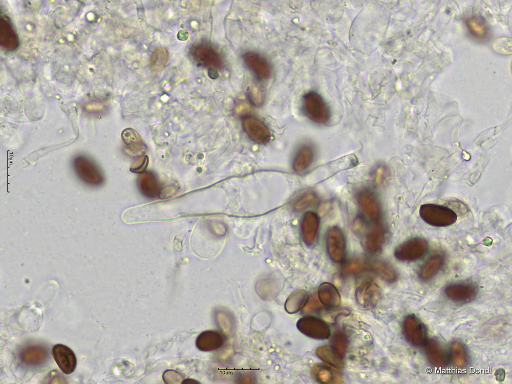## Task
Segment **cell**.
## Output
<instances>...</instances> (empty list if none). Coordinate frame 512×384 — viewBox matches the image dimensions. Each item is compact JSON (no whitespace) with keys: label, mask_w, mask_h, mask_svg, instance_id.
<instances>
[{"label":"cell","mask_w":512,"mask_h":384,"mask_svg":"<svg viewBox=\"0 0 512 384\" xmlns=\"http://www.w3.org/2000/svg\"><path fill=\"white\" fill-rule=\"evenodd\" d=\"M148 164V157L147 156H143L132 164L130 170L135 173H143L147 168Z\"/></svg>","instance_id":"4dcf8cb0"},{"label":"cell","mask_w":512,"mask_h":384,"mask_svg":"<svg viewBox=\"0 0 512 384\" xmlns=\"http://www.w3.org/2000/svg\"><path fill=\"white\" fill-rule=\"evenodd\" d=\"M138 184L141 191L145 196L154 197L159 194V186L153 174L146 173L139 178Z\"/></svg>","instance_id":"d4e9b609"},{"label":"cell","mask_w":512,"mask_h":384,"mask_svg":"<svg viewBox=\"0 0 512 384\" xmlns=\"http://www.w3.org/2000/svg\"><path fill=\"white\" fill-rule=\"evenodd\" d=\"M359 206L362 214L369 220L377 222L380 215V207L377 198L370 190H361L358 195Z\"/></svg>","instance_id":"7c38bea8"},{"label":"cell","mask_w":512,"mask_h":384,"mask_svg":"<svg viewBox=\"0 0 512 384\" xmlns=\"http://www.w3.org/2000/svg\"><path fill=\"white\" fill-rule=\"evenodd\" d=\"M318 297L321 303L328 308H335L341 303V297L337 289L333 284L324 282L318 287Z\"/></svg>","instance_id":"9a60e30c"},{"label":"cell","mask_w":512,"mask_h":384,"mask_svg":"<svg viewBox=\"0 0 512 384\" xmlns=\"http://www.w3.org/2000/svg\"><path fill=\"white\" fill-rule=\"evenodd\" d=\"M21 359L26 365L38 366L47 357V351L42 347L33 346L25 348L21 353Z\"/></svg>","instance_id":"7402d4cb"},{"label":"cell","mask_w":512,"mask_h":384,"mask_svg":"<svg viewBox=\"0 0 512 384\" xmlns=\"http://www.w3.org/2000/svg\"><path fill=\"white\" fill-rule=\"evenodd\" d=\"M75 172L79 179L86 184L96 186L103 182L102 174L97 165L87 157L80 155L73 161Z\"/></svg>","instance_id":"277c9868"},{"label":"cell","mask_w":512,"mask_h":384,"mask_svg":"<svg viewBox=\"0 0 512 384\" xmlns=\"http://www.w3.org/2000/svg\"><path fill=\"white\" fill-rule=\"evenodd\" d=\"M309 301L307 293L303 290L292 293L285 303V309L289 314H294L305 307Z\"/></svg>","instance_id":"603a6c76"},{"label":"cell","mask_w":512,"mask_h":384,"mask_svg":"<svg viewBox=\"0 0 512 384\" xmlns=\"http://www.w3.org/2000/svg\"><path fill=\"white\" fill-rule=\"evenodd\" d=\"M314 158V151L309 145L302 146L297 151L292 163L293 169L297 173L306 170L312 163Z\"/></svg>","instance_id":"ffe728a7"},{"label":"cell","mask_w":512,"mask_h":384,"mask_svg":"<svg viewBox=\"0 0 512 384\" xmlns=\"http://www.w3.org/2000/svg\"><path fill=\"white\" fill-rule=\"evenodd\" d=\"M53 357L60 369L66 374L72 373L76 369L77 359L73 351L61 344L55 345L52 350Z\"/></svg>","instance_id":"9c48e42d"},{"label":"cell","mask_w":512,"mask_h":384,"mask_svg":"<svg viewBox=\"0 0 512 384\" xmlns=\"http://www.w3.org/2000/svg\"><path fill=\"white\" fill-rule=\"evenodd\" d=\"M317 196L315 193L307 191L300 195L294 202V206L297 210L307 208L316 203Z\"/></svg>","instance_id":"4316f807"},{"label":"cell","mask_w":512,"mask_h":384,"mask_svg":"<svg viewBox=\"0 0 512 384\" xmlns=\"http://www.w3.org/2000/svg\"><path fill=\"white\" fill-rule=\"evenodd\" d=\"M369 269L368 262L362 259H353L347 263L343 271L346 274L359 273Z\"/></svg>","instance_id":"83f0119b"},{"label":"cell","mask_w":512,"mask_h":384,"mask_svg":"<svg viewBox=\"0 0 512 384\" xmlns=\"http://www.w3.org/2000/svg\"><path fill=\"white\" fill-rule=\"evenodd\" d=\"M429 249L428 242L423 238L415 237L399 245L395 249V257L399 261H417L424 256Z\"/></svg>","instance_id":"3957f363"},{"label":"cell","mask_w":512,"mask_h":384,"mask_svg":"<svg viewBox=\"0 0 512 384\" xmlns=\"http://www.w3.org/2000/svg\"><path fill=\"white\" fill-rule=\"evenodd\" d=\"M121 138L126 148L130 153H133V155L139 156L144 153L145 146L134 129L131 127L124 129L121 133Z\"/></svg>","instance_id":"ac0fdd59"},{"label":"cell","mask_w":512,"mask_h":384,"mask_svg":"<svg viewBox=\"0 0 512 384\" xmlns=\"http://www.w3.org/2000/svg\"><path fill=\"white\" fill-rule=\"evenodd\" d=\"M303 109L306 115L318 123H325L330 116V109L322 97L315 92H309L303 98Z\"/></svg>","instance_id":"7a4b0ae2"},{"label":"cell","mask_w":512,"mask_h":384,"mask_svg":"<svg viewBox=\"0 0 512 384\" xmlns=\"http://www.w3.org/2000/svg\"><path fill=\"white\" fill-rule=\"evenodd\" d=\"M445 262V255L437 252L431 255L422 265L420 276L423 279L431 278L442 267Z\"/></svg>","instance_id":"44dd1931"},{"label":"cell","mask_w":512,"mask_h":384,"mask_svg":"<svg viewBox=\"0 0 512 384\" xmlns=\"http://www.w3.org/2000/svg\"><path fill=\"white\" fill-rule=\"evenodd\" d=\"M315 353L324 362L336 369L342 370L345 367V362L341 354L333 347L321 346L316 349Z\"/></svg>","instance_id":"e0dca14e"},{"label":"cell","mask_w":512,"mask_h":384,"mask_svg":"<svg viewBox=\"0 0 512 384\" xmlns=\"http://www.w3.org/2000/svg\"><path fill=\"white\" fill-rule=\"evenodd\" d=\"M385 239V231L381 225L374 223L367 232L365 244L367 250L371 253L378 251L382 247Z\"/></svg>","instance_id":"d6986e66"},{"label":"cell","mask_w":512,"mask_h":384,"mask_svg":"<svg viewBox=\"0 0 512 384\" xmlns=\"http://www.w3.org/2000/svg\"><path fill=\"white\" fill-rule=\"evenodd\" d=\"M326 245L330 259L335 263L342 262L346 255V242L344 233L337 226L329 229L326 233Z\"/></svg>","instance_id":"8992f818"},{"label":"cell","mask_w":512,"mask_h":384,"mask_svg":"<svg viewBox=\"0 0 512 384\" xmlns=\"http://www.w3.org/2000/svg\"><path fill=\"white\" fill-rule=\"evenodd\" d=\"M419 215L426 224L437 227L452 225L457 220L456 213L449 207L432 203L422 205Z\"/></svg>","instance_id":"6da1fadb"},{"label":"cell","mask_w":512,"mask_h":384,"mask_svg":"<svg viewBox=\"0 0 512 384\" xmlns=\"http://www.w3.org/2000/svg\"><path fill=\"white\" fill-rule=\"evenodd\" d=\"M194 59L199 64L209 67V69H219L223 65L221 54L211 45L200 43L195 46L193 50Z\"/></svg>","instance_id":"52a82bcc"},{"label":"cell","mask_w":512,"mask_h":384,"mask_svg":"<svg viewBox=\"0 0 512 384\" xmlns=\"http://www.w3.org/2000/svg\"><path fill=\"white\" fill-rule=\"evenodd\" d=\"M244 62L255 76L260 80L267 79L271 74V67L267 60L259 53L248 52L243 56Z\"/></svg>","instance_id":"8fae6325"},{"label":"cell","mask_w":512,"mask_h":384,"mask_svg":"<svg viewBox=\"0 0 512 384\" xmlns=\"http://www.w3.org/2000/svg\"><path fill=\"white\" fill-rule=\"evenodd\" d=\"M319 220L315 212H306L302 221L301 229L302 236L305 242L313 244L316 241L318 231Z\"/></svg>","instance_id":"5bb4252c"},{"label":"cell","mask_w":512,"mask_h":384,"mask_svg":"<svg viewBox=\"0 0 512 384\" xmlns=\"http://www.w3.org/2000/svg\"><path fill=\"white\" fill-rule=\"evenodd\" d=\"M369 269L389 282L394 281L397 278V273L394 268L383 260H377L369 262Z\"/></svg>","instance_id":"cb8c5ba5"},{"label":"cell","mask_w":512,"mask_h":384,"mask_svg":"<svg viewBox=\"0 0 512 384\" xmlns=\"http://www.w3.org/2000/svg\"><path fill=\"white\" fill-rule=\"evenodd\" d=\"M346 335L340 331H336L332 337L333 347L341 354L344 353L347 347Z\"/></svg>","instance_id":"f546056e"},{"label":"cell","mask_w":512,"mask_h":384,"mask_svg":"<svg viewBox=\"0 0 512 384\" xmlns=\"http://www.w3.org/2000/svg\"><path fill=\"white\" fill-rule=\"evenodd\" d=\"M355 296L359 304L366 308L371 309L379 301L381 296V289L374 281L368 280L358 287Z\"/></svg>","instance_id":"ba28073f"},{"label":"cell","mask_w":512,"mask_h":384,"mask_svg":"<svg viewBox=\"0 0 512 384\" xmlns=\"http://www.w3.org/2000/svg\"><path fill=\"white\" fill-rule=\"evenodd\" d=\"M242 125L245 133L253 141L264 144L269 140L270 133L268 129L255 117L245 116L243 119Z\"/></svg>","instance_id":"30bf717a"},{"label":"cell","mask_w":512,"mask_h":384,"mask_svg":"<svg viewBox=\"0 0 512 384\" xmlns=\"http://www.w3.org/2000/svg\"><path fill=\"white\" fill-rule=\"evenodd\" d=\"M493 50L502 55L511 54V38L502 37L496 39L492 44Z\"/></svg>","instance_id":"f1b7e54d"},{"label":"cell","mask_w":512,"mask_h":384,"mask_svg":"<svg viewBox=\"0 0 512 384\" xmlns=\"http://www.w3.org/2000/svg\"><path fill=\"white\" fill-rule=\"evenodd\" d=\"M297 329L305 335L316 339H326L331 334L330 328L324 321L315 316L307 315L296 323Z\"/></svg>","instance_id":"5b68a950"},{"label":"cell","mask_w":512,"mask_h":384,"mask_svg":"<svg viewBox=\"0 0 512 384\" xmlns=\"http://www.w3.org/2000/svg\"><path fill=\"white\" fill-rule=\"evenodd\" d=\"M224 335L215 330H207L197 337L196 345L202 351H210L221 347L225 341Z\"/></svg>","instance_id":"4fadbf2b"},{"label":"cell","mask_w":512,"mask_h":384,"mask_svg":"<svg viewBox=\"0 0 512 384\" xmlns=\"http://www.w3.org/2000/svg\"><path fill=\"white\" fill-rule=\"evenodd\" d=\"M168 56V52L165 48L159 47L156 48L152 53L150 60L152 70L154 72H159L163 70L167 63Z\"/></svg>","instance_id":"484cf974"},{"label":"cell","mask_w":512,"mask_h":384,"mask_svg":"<svg viewBox=\"0 0 512 384\" xmlns=\"http://www.w3.org/2000/svg\"><path fill=\"white\" fill-rule=\"evenodd\" d=\"M311 375L317 382L326 384L343 383L342 375L336 371L323 364H316L311 369Z\"/></svg>","instance_id":"2e32d148"}]
</instances>
